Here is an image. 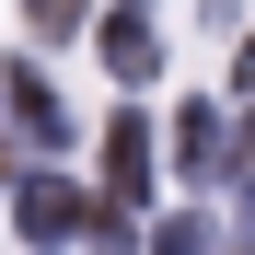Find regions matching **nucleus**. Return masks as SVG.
I'll return each mask as SVG.
<instances>
[{"mask_svg":"<svg viewBox=\"0 0 255 255\" xmlns=\"http://www.w3.org/2000/svg\"><path fill=\"white\" fill-rule=\"evenodd\" d=\"M151 58H162L151 47V0H116V12H105V70L116 81H151Z\"/></svg>","mask_w":255,"mask_h":255,"instance_id":"2","label":"nucleus"},{"mask_svg":"<svg viewBox=\"0 0 255 255\" xmlns=\"http://www.w3.org/2000/svg\"><path fill=\"white\" fill-rule=\"evenodd\" d=\"M0 105H12V128H35V139H58V93H47L35 70H12V81H0Z\"/></svg>","mask_w":255,"mask_h":255,"instance_id":"4","label":"nucleus"},{"mask_svg":"<svg viewBox=\"0 0 255 255\" xmlns=\"http://www.w3.org/2000/svg\"><path fill=\"white\" fill-rule=\"evenodd\" d=\"M105 186H116V209L151 186V128H139V116H116V128H105Z\"/></svg>","mask_w":255,"mask_h":255,"instance_id":"3","label":"nucleus"},{"mask_svg":"<svg viewBox=\"0 0 255 255\" xmlns=\"http://www.w3.org/2000/svg\"><path fill=\"white\" fill-rule=\"evenodd\" d=\"M12 221H23V244H70L81 221H93V209H81V186H58V174H23Z\"/></svg>","mask_w":255,"mask_h":255,"instance_id":"1","label":"nucleus"},{"mask_svg":"<svg viewBox=\"0 0 255 255\" xmlns=\"http://www.w3.org/2000/svg\"><path fill=\"white\" fill-rule=\"evenodd\" d=\"M23 12H35V35H70V23H81V0H23Z\"/></svg>","mask_w":255,"mask_h":255,"instance_id":"5","label":"nucleus"}]
</instances>
